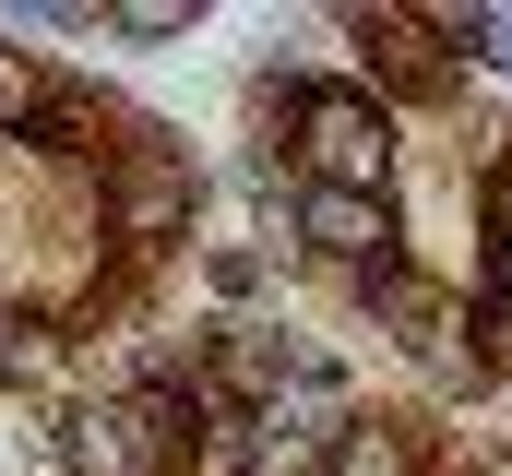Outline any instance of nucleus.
<instances>
[{
  "instance_id": "f03ea898",
  "label": "nucleus",
  "mask_w": 512,
  "mask_h": 476,
  "mask_svg": "<svg viewBox=\"0 0 512 476\" xmlns=\"http://www.w3.org/2000/svg\"><path fill=\"white\" fill-rule=\"evenodd\" d=\"M72 476H167L179 453V429H167V405L143 393V405H96V417H72Z\"/></svg>"
},
{
  "instance_id": "0eeeda50",
  "label": "nucleus",
  "mask_w": 512,
  "mask_h": 476,
  "mask_svg": "<svg viewBox=\"0 0 512 476\" xmlns=\"http://www.w3.org/2000/svg\"><path fill=\"white\" fill-rule=\"evenodd\" d=\"M108 36H191V0H120Z\"/></svg>"
},
{
  "instance_id": "9d476101",
  "label": "nucleus",
  "mask_w": 512,
  "mask_h": 476,
  "mask_svg": "<svg viewBox=\"0 0 512 476\" xmlns=\"http://www.w3.org/2000/svg\"><path fill=\"white\" fill-rule=\"evenodd\" d=\"M501 310H512V250H501Z\"/></svg>"
},
{
  "instance_id": "423d86ee",
  "label": "nucleus",
  "mask_w": 512,
  "mask_h": 476,
  "mask_svg": "<svg viewBox=\"0 0 512 476\" xmlns=\"http://www.w3.org/2000/svg\"><path fill=\"white\" fill-rule=\"evenodd\" d=\"M334 476H405V441H382V429H346V441H334Z\"/></svg>"
},
{
  "instance_id": "7ed1b4c3",
  "label": "nucleus",
  "mask_w": 512,
  "mask_h": 476,
  "mask_svg": "<svg viewBox=\"0 0 512 476\" xmlns=\"http://www.w3.org/2000/svg\"><path fill=\"white\" fill-rule=\"evenodd\" d=\"M298 227H310V250H322V262L393 274V203H370V191H310V203H298Z\"/></svg>"
},
{
  "instance_id": "39448f33",
  "label": "nucleus",
  "mask_w": 512,
  "mask_h": 476,
  "mask_svg": "<svg viewBox=\"0 0 512 476\" xmlns=\"http://www.w3.org/2000/svg\"><path fill=\"white\" fill-rule=\"evenodd\" d=\"M0 381H60V334L48 322H0Z\"/></svg>"
},
{
  "instance_id": "1a4fd4ad",
  "label": "nucleus",
  "mask_w": 512,
  "mask_h": 476,
  "mask_svg": "<svg viewBox=\"0 0 512 476\" xmlns=\"http://www.w3.org/2000/svg\"><path fill=\"white\" fill-rule=\"evenodd\" d=\"M489 227H501V250H512V167L489 179Z\"/></svg>"
},
{
  "instance_id": "6e6552de",
  "label": "nucleus",
  "mask_w": 512,
  "mask_h": 476,
  "mask_svg": "<svg viewBox=\"0 0 512 476\" xmlns=\"http://www.w3.org/2000/svg\"><path fill=\"white\" fill-rule=\"evenodd\" d=\"M36 108H48V96H36V72L0 48V131H12V119H36Z\"/></svg>"
},
{
  "instance_id": "f257e3e1",
  "label": "nucleus",
  "mask_w": 512,
  "mask_h": 476,
  "mask_svg": "<svg viewBox=\"0 0 512 476\" xmlns=\"http://www.w3.org/2000/svg\"><path fill=\"white\" fill-rule=\"evenodd\" d=\"M298 143H310L322 191H370V203H393V119L370 108L358 84H310V96H298Z\"/></svg>"
},
{
  "instance_id": "20e7f679",
  "label": "nucleus",
  "mask_w": 512,
  "mask_h": 476,
  "mask_svg": "<svg viewBox=\"0 0 512 476\" xmlns=\"http://www.w3.org/2000/svg\"><path fill=\"white\" fill-rule=\"evenodd\" d=\"M108 203H120V227H131V238H167L179 215H191V179H179L167 155H131V167H120V191H108Z\"/></svg>"
}]
</instances>
